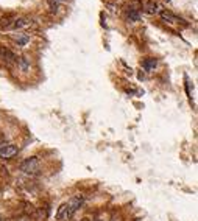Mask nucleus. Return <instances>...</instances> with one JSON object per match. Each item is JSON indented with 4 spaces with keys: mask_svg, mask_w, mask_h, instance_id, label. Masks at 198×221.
<instances>
[{
    "mask_svg": "<svg viewBox=\"0 0 198 221\" xmlns=\"http://www.w3.org/2000/svg\"><path fill=\"white\" fill-rule=\"evenodd\" d=\"M39 167H41L39 157H28L27 161H24L22 164H20V170H22L24 173H30V175L38 173Z\"/></svg>",
    "mask_w": 198,
    "mask_h": 221,
    "instance_id": "f257e3e1",
    "label": "nucleus"
},
{
    "mask_svg": "<svg viewBox=\"0 0 198 221\" xmlns=\"http://www.w3.org/2000/svg\"><path fill=\"white\" fill-rule=\"evenodd\" d=\"M83 203H84V196H83V195H77V196H73V198L70 199V201L67 203V206H69V212L73 215V213L77 212L81 206H83Z\"/></svg>",
    "mask_w": 198,
    "mask_h": 221,
    "instance_id": "f03ea898",
    "label": "nucleus"
},
{
    "mask_svg": "<svg viewBox=\"0 0 198 221\" xmlns=\"http://www.w3.org/2000/svg\"><path fill=\"white\" fill-rule=\"evenodd\" d=\"M16 153H17V147H16V145H13V143L3 145V147L0 148V157H3V159H10Z\"/></svg>",
    "mask_w": 198,
    "mask_h": 221,
    "instance_id": "7ed1b4c3",
    "label": "nucleus"
},
{
    "mask_svg": "<svg viewBox=\"0 0 198 221\" xmlns=\"http://www.w3.org/2000/svg\"><path fill=\"white\" fill-rule=\"evenodd\" d=\"M16 55L14 53H13L11 50H8V48H0V59H2L3 61V63L5 64H13V63H14V61H16Z\"/></svg>",
    "mask_w": 198,
    "mask_h": 221,
    "instance_id": "20e7f679",
    "label": "nucleus"
},
{
    "mask_svg": "<svg viewBox=\"0 0 198 221\" xmlns=\"http://www.w3.org/2000/svg\"><path fill=\"white\" fill-rule=\"evenodd\" d=\"M161 19L164 20V22H168V24H175V22H178V17H176L172 11H168V10L161 11Z\"/></svg>",
    "mask_w": 198,
    "mask_h": 221,
    "instance_id": "39448f33",
    "label": "nucleus"
},
{
    "mask_svg": "<svg viewBox=\"0 0 198 221\" xmlns=\"http://www.w3.org/2000/svg\"><path fill=\"white\" fill-rule=\"evenodd\" d=\"M16 61H17V66L20 67V70H22V72H28L30 70V63H28V59H27L25 56H19V58H16Z\"/></svg>",
    "mask_w": 198,
    "mask_h": 221,
    "instance_id": "423d86ee",
    "label": "nucleus"
},
{
    "mask_svg": "<svg viewBox=\"0 0 198 221\" xmlns=\"http://www.w3.org/2000/svg\"><path fill=\"white\" fill-rule=\"evenodd\" d=\"M156 64H158V61H156L154 58H148V59H145L144 63H142V67H144L147 72H151V70H154Z\"/></svg>",
    "mask_w": 198,
    "mask_h": 221,
    "instance_id": "0eeeda50",
    "label": "nucleus"
},
{
    "mask_svg": "<svg viewBox=\"0 0 198 221\" xmlns=\"http://www.w3.org/2000/svg\"><path fill=\"white\" fill-rule=\"evenodd\" d=\"M128 19L129 20H131V22H139V20H140V14H139V13L137 11H136L134 8H131V10H128Z\"/></svg>",
    "mask_w": 198,
    "mask_h": 221,
    "instance_id": "6e6552de",
    "label": "nucleus"
},
{
    "mask_svg": "<svg viewBox=\"0 0 198 221\" xmlns=\"http://www.w3.org/2000/svg\"><path fill=\"white\" fill-rule=\"evenodd\" d=\"M145 11L148 14H154V13H158V5L154 2H147L145 3Z\"/></svg>",
    "mask_w": 198,
    "mask_h": 221,
    "instance_id": "1a4fd4ad",
    "label": "nucleus"
},
{
    "mask_svg": "<svg viewBox=\"0 0 198 221\" xmlns=\"http://www.w3.org/2000/svg\"><path fill=\"white\" fill-rule=\"evenodd\" d=\"M27 25H28V20L27 19H16V20H13L11 28H22V27H27Z\"/></svg>",
    "mask_w": 198,
    "mask_h": 221,
    "instance_id": "9d476101",
    "label": "nucleus"
},
{
    "mask_svg": "<svg viewBox=\"0 0 198 221\" xmlns=\"http://www.w3.org/2000/svg\"><path fill=\"white\" fill-rule=\"evenodd\" d=\"M66 209H67V203H63V204H61V206L58 207V212H56V220H61V218H63V215H64Z\"/></svg>",
    "mask_w": 198,
    "mask_h": 221,
    "instance_id": "9b49d317",
    "label": "nucleus"
},
{
    "mask_svg": "<svg viewBox=\"0 0 198 221\" xmlns=\"http://www.w3.org/2000/svg\"><path fill=\"white\" fill-rule=\"evenodd\" d=\"M49 3H50V11H52V13H58V11H59V3L52 2V0H49Z\"/></svg>",
    "mask_w": 198,
    "mask_h": 221,
    "instance_id": "f8f14e48",
    "label": "nucleus"
},
{
    "mask_svg": "<svg viewBox=\"0 0 198 221\" xmlns=\"http://www.w3.org/2000/svg\"><path fill=\"white\" fill-rule=\"evenodd\" d=\"M27 42H28V38H27V36H24V38H19V39H17V45H20V47H24Z\"/></svg>",
    "mask_w": 198,
    "mask_h": 221,
    "instance_id": "ddd939ff",
    "label": "nucleus"
},
{
    "mask_svg": "<svg viewBox=\"0 0 198 221\" xmlns=\"http://www.w3.org/2000/svg\"><path fill=\"white\" fill-rule=\"evenodd\" d=\"M52 2H56V3H59V2H63V0H52Z\"/></svg>",
    "mask_w": 198,
    "mask_h": 221,
    "instance_id": "4468645a",
    "label": "nucleus"
},
{
    "mask_svg": "<svg viewBox=\"0 0 198 221\" xmlns=\"http://www.w3.org/2000/svg\"><path fill=\"white\" fill-rule=\"evenodd\" d=\"M81 221H89V218H84V220H81Z\"/></svg>",
    "mask_w": 198,
    "mask_h": 221,
    "instance_id": "2eb2a0df",
    "label": "nucleus"
},
{
    "mask_svg": "<svg viewBox=\"0 0 198 221\" xmlns=\"http://www.w3.org/2000/svg\"><path fill=\"white\" fill-rule=\"evenodd\" d=\"M0 221H3V218H2V217H0Z\"/></svg>",
    "mask_w": 198,
    "mask_h": 221,
    "instance_id": "dca6fc26",
    "label": "nucleus"
},
{
    "mask_svg": "<svg viewBox=\"0 0 198 221\" xmlns=\"http://www.w3.org/2000/svg\"><path fill=\"white\" fill-rule=\"evenodd\" d=\"M94 221H97V220H94Z\"/></svg>",
    "mask_w": 198,
    "mask_h": 221,
    "instance_id": "f3484780",
    "label": "nucleus"
}]
</instances>
